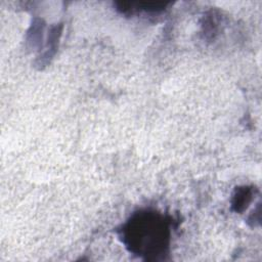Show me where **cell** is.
I'll return each mask as SVG.
<instances>
[{"label":"cell","instance_id":"1","mask_svg":"<svg viewBox=\"0 0 262 262\" xmlns=\"http://www.w3.org/2000/svg\"><path fill=\"white\" fill-rule=\"evenodd\" d=\"M126 237L130 241L131 247L139 246V252L144 250L146 253L147 246L150 251L159 250V246H164L168 238V226L160 215L155 213H143L134 217L126 228Z\"/></svg>","mask_w":262,"mask_h":262}]
</instances>
